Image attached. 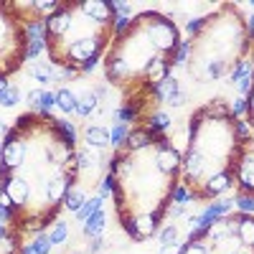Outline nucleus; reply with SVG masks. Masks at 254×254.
Listing matches in <instances>:
<instances>
[{
  "instance_id": "1",
  "label": "nucleus",
  "mask_w": 254,
  "mask_h": 254,
  "mask_svg": "<svg viewBox=\"0 0 254 254\" xmlns=\"http://www.w3.org/2000/svg\"><path fill=\"white\" fill-rule=\"evenodd\" d=\"M153 15V28H150V41H153V46L163 54H168L171 49H176L178 44V33L173 28V23H168L165 18H160L158 13H150Z\"/></svg>"
},
{
  "instance_id": "2",
  "label": "nucleus",
  "mask_w": 254,
  "mask_h": 254,
  "mask_svg": "<svg viewBox=\"0 0 254 254\" xmlns=\"http://www.w3.org/2000/svg\"><path fill=\"white\" fill-rule=\"evenodd\" d=\"M3 190H5V196H3V203H26L28 198V186L23 178H8L3 181Z\"/></svg>"
},
{
  "instance_id": "3",
  "label": "nucleus",
  "mask_w": 254,
  "mask_h": 254,
  "mask_svg": "<svg viewBox=\"0 0 254 254\" xmlns=\"http://www.w3.org/2000/svg\"><path fill=\"white\" fill-rule=\"evenodd\" d=\"M178 160H181V158H178V153H176L168 142H163V147H160L158 155H155L158 171H160V173H173L176 168H178Z\"/></svg>"
},
{
  "instance_id": "4",
  "label": "nucleus",
  "mask_w": 254,
  "mask_h": 254,
  "mask_svg": "<svg viewBox=\"0 0 254 254\" xmlns=\"http://www.w3.org/2000/svg\"><path fill=\"white\" fill-rule=\"evenodd\" d=\"M20 155H23V145L18 140H8L3 145V173H5V168H15L20 163Z\"/></svg>"
},
{
  "instance_id": "5",
  "label": "nucleus",
  "mask_w": 254,
  "mask_h": 254,
  "mask_svg": "<svg viewBox=\"0 0 254 254\" xmlns=\"http://www.w3.org/2000/svg\"><path fill=\"white\" fill-rule=\"evenodd\" d=\"M46 28H49V33H51V36H61V33H66V31L71 28V15H69V13H64V10L54 13V15L49 18Z\"/></svg>"
},
{
  "instance_id": "6",
  "label": "nucleus",
  "mask_w": 254,
  "mask_h": 254,
  "mask_svg": "<svg viewBox=\"0 0 254 254\" xmlns=\"http://www.w3.org/2000/svg\"><path fill=\"white\" fill-rule=\"evenodd\" d=\"M84 140H87V145H92V147H107L110 145V132L104 130V127L92 125V127L84 130Z\"/></svg>"
},
{
  "instance_id": "7",
  "label": "nucleus",
  "mask_w": 254,
  "mask_h": 254,
  "mask_svg": "<svg viewBox=\"0 0 254 254\" xmlns=\"http://www.w3.org/2000/svg\"><path fill=\"white\" fill-rule=\"evenodd\" d=\"M229 186H231V176H229V173H216L214 178H208V183H206V188H203V193L219 196V193H224Z\"/></svg>"
},
{
  "instance_id": "8",
  "label": "nucleus",
  "mask_w": 254,
  "mask_h": 254,
  "mask_svg": "<svg viewBox=\"0 0 254 254\" xmlns=\"http://www.w3.org/2000/svg\"><path fill=\"white\" fill-rule=\"evenodd\" d=\"M97 102H99V97L94 92H84L81 97H76V115L79 117H89L97 110Z\"/></svg>"
},
{
  "instance_id": "9",
  "label": "nucleus",
  "mask_w": 254,
  "mask_h": 254,
  "mask_svg": "<svg viewBox=\"0 0 254 254\" xmlns=\"http://www.w3.org/2000/svg\"><path fill=\"white\" fill-rule=\"evenodd\" d=\"M104 224H107V216H104V211L99 208V211H94V214H92V219L87 221V224H84V234H87V237H99L102 234V229H104Z\"/></svg>"
},
{
  "instance_id": "10",
  "label": "nucleus",
  "mask_w": 254,
  "mask_h": 254,
  "mask_svg": "<svg viewBox=\"0 0 254 254\" xmlns=\"http://www.w3.org/2000/svg\"><path fill=\"white\" fill-rule=\"evenodd\" d=\"M31 74H33V79L36 81H41V84H49L51 79H54V69H51V64H46V61H33L31 64Z\"/></svg>"
},
{
  "instance_id": "11",
  "label": "nucleus",
  "mask_w": 254,
  "mask_h": 254,
  "mask_svg": "<svg viewBox=\"0 0 254 254\" xmlns=\"http://www.w3.org/2000/svg\"><path fill=\"white\" fill-rule=\"evenodd\" d=\"M56 107L61 110V112H76V94L74 92H69V89H59L56 92Z\"/></svg>"
},
{
  "instance_id": "12",
  "label": "nucleus",
  "mask_w": 254,
  "mask_h": 254,
  "mask_svg": "<svg viewBox=\"0 0 254 254\" xmlns=\"http://www.w3.org/2000/svg\"><path fill=\"white\" fill-rule=\"evenodd\" d=\"M176 92H178V81H176L173 76H165L163 81L155 84V94H158V99H163V102H168Z\"/></svg>"
},
{
  "instance_id": "13",
  "label": "nucleus",
  "mask_w": 254,
  "mask_h": 254,
  "mask_svg": "<svg viewBox=\"0 0 254 254\" xmlns=\"http://www.w3.org/2000/svg\"><path fill=\"white\" fill-rule=\"evenodd\" d=\"M102 201H104V196H94V198H89L87 203H84V206L76 211V219H79L81 224H87V221L92 219L94 211H99V208H102Z\"/></svg>"
},
{
  "instance_id": "14",
  "label": "nucleus",
  "mask_w": 254,
  "mask_h": 254,
  "mask_svg": "<svg viewBox=\"0 0 254 254\" xmlns=\"http://www.w3.org/2000/svg\"><path fill=\"white\" fill-rule=\"evenodd\" d=\"M239 183L249 190H254V158H247L239 168Z\"/></svg>"
},
{
  "instance_id": "15",
  "label": "nucleus",
  "mask_w": 254,
  "mask_h": 254,
  "mask_svg": "<svg viewBox=\"0 0 254 254\" xmlns=\"http://www.w3.org/2000/svg\"><path fill=\"white\" fill-rule=\"evenodd\" d=\"M239 239L249 247H254V219L252 216H242L239 219Z\"/></svg>"
},
{
  "instance_id": "16",
  "label": "nucleus",
  "mask_w": 254,
  "mask_h": 254,
  "mask_svg": "<svg viewBox=\"0 0 254 254\" xmlns=\"http://www.w3.org/2000/svg\"><path fill=\"white\" fill-rule=\"evenodd\" d=\"M64 190H66V178H61V176H56V178H51L46 183V196L51 201H59L64 196Z\"/></svg>"
},
{
  "instance_id": "17",
  "label": "nucleus",
  "mask_w": 254,
  "mask_h": 254,
  "mask_svg": "<svg viewBox=\"0 0 254 254\" xmlns=\"http://www.w3.org/2000/svg\"><path fill=\"white\" fill-rule=\"evenodd\" d=\"M18 102H20V92H18V87L10 84V87L5 89V94L0 97V107H15Z\"/></svg>"
},
{
  "instance_id": "18",
  "label": "nucleus",
  "mask_w": 254,
  "mask_h": 254,
  "mask_svg": "<svg viewBox=\"0 0 254 254\" xmlns=\"http://www.w3.org/2000/svg\"><path fill=\"white\" fill-rule=\"evenodd\" d=\"M49 237H51V244H64V242L69 239V226L64 224V221H59V224L54 226V231H51Z\"/></svg>"
},
{
  "instance_id": "19",
  "label": "nucleus",
  "mask_w": 254,
  "mask_h": 254,
  "mask_svg": "<svg viewBox=\"0 0 254 254\" xmlns=\"http://www.w3.org/2000/svg\"><path fill=\"white\" fill-rule=\"evenodd\" d=\"M84 203H87V198H84L81 190H71V193H66V208L74 211V214H76V211H79Z\"/></svg>"
},
{
  "instance_id": "20",
  "label": "nucleus",
  "mask_w": 254,
  "mask_h": 254,
  "mask_svg": "<svg viewBox=\"0 0 254 254\" xmlns=\"http://www.w3.org/2000/svg\"><path fill=\"white\" fill-rule=\"evenodd\" d=\"M160 244H163V247L178 244V229H176V226H165V229L160 231Z\"/></svg>"
},
{
  "instance_id": "21",
  "label": "nucleus",
  "mask_w": 254,
  "mask_h": 254,
  "mask_svg": "<svg viewBox=\"0 0 254 254\" xmlns=\"http://www.w3.org/2000/svg\"><path fill=\"white\" fill-rule=\"evenodd\" d=\"M51 247H54V244H51V237H49V234H41V237L33 242L36 254H49V252H51Z\"/></svg>"
},
{
  "instance_id": "22",
  "label": "nucleus",
  "mask_w": 254,
  "mask_h": 254,
  "mask_svg": "<svg viewBox=\"0 0 254 254\" xmlns=\"http://www.w3.org/2000/svg\"><path fill=\"white\" fill-rule=\"evenodd\" d=\"M54 104H56V94H51V92H44V94H41V99H38V110L49 115V110L54 107Z\"/></svg>"
},
{
  "instance_id": "23",
  "label": "nucleus",
  "mask_w": 254,
  "mask_h": 254,
  "mask_svg": "<svg viewBox=\"0 0 254 254\" xmlns=\"http://www.w3.org/2000/svg\"><path fill=\"white\" fill-rule=\"evenodd\" d=\"M79 165L89 171V168H94V165H97V155H94L92 150H81V153H79Z\"/></svg>"
},
{
  "instance_id": "24",
  "label": "nucleus",
  "mask_w": 254,
  "mask_h": 254,
  "mask_svg": "<svg viewBox=\"0 0 254 254\" xmlns=\"http://www.w3.org/2000/svg\"><path fill=\"white\" fill-rule=\"evenodd\" d=\"M115 120H117V125H125V122L135 120V107H122V110H117V112H115Z\"/></svg>"
},
{
  "instance_id": "25",
  "label": "nucleus",
  "mask_w": 254,
  "mask_h": 254,
  "mask_svg": "<svg viewBox=\"0 0 254 254\" xmlns=\"http://www.w3.org/2000/svg\"><path fill=\"white\" fill-rule=\"evenodd\" d=\"M125 137H127V127H125V125H117L115 130L110 132V142H112V145H120Z\"/></svg>"
},
{
  "instance_id": "26",
  "label": "nucleus",
  "mask_w": 254,
  "mask_h": 254,
  "mask_svg": "<svg viewBox=\"0 0 254 254\" xmlns=\"http://www.w3.org/2000/svg\"><path fill=\"white\" fill-rule=\"evenodd\" d=\"M127 137H130V147H135V150H137V147H142V145H147V137H145L142 130H137V132H132V135H127Z\"/></svg>"
},
{
  "instance_id": "27",
  "label": "nucleus",
  "mask_w": 254,
  "mask_h": 254,
  "mask_svg": "<svg viewBox=\"0 0 254 254\" xmlns=\"http://www.w3.org/2000/svg\"><path fill=\"white\" fill-rule=\"evenodd\" d=\"M41 51H44V41H31L26 49V59H36Z\"/></svg>"
},
{
  "instance_id": "28",
  "label": "nucleus",
  "mask_w": 254,
  "mask_h": 254,
  "mask_svg": "<svg viewBox=\"0 0 254 254\" xmlns=\"http://www.w3.org/2000/svg\"><path fill=\"white\" fill-rule=\"evenodd\" d=\"M188 54H190V44H188V41H183V44L178 46V56L173 59V64H186Z\"/></svg>"
},
{
  "instance_id": "29",
  "label": "nucleus",
  "mask_w": 254,
  "mask_h": 254,
  "mask_svg": "<svg viewBox=\"0 0 254 254\" xmlns=\"http://www.w3.org/2000/svg\"><path fill=\"white\" fill-rule=\"evenodd\" d=\"M153 127L155 130H168V127H171V117L168 115H155L153 117Z\"/></svg>"
},
{
  "instance_id": "30",
  "label": "nucleus",
  "mask_w": 254,
  "mask_h": 254,
  "mask_svg": "<svg viewBox=\"0 0 254 254\" xmlns=\"http://www.w3.org/2000/svg\"><path fill=\"white\" fill-rule=\"evenodd\" d=\"M237 206H239L242 211H249V214H254V198H252V196H239V198H237Z\"/></svg>"
},
{
  "instance_id": "31",
  "label": "nucleus",
  "mask_w": 254,
  "mask_h": 254,
  "mask_svg": "<svg viewBox=\"0 0 254 254\" xmlns=\"http://www.w3.org/2000/svg\"><path fill=\"white\" fill-rule=\"evenodd\" d=\"M183 104H186V94H183L181 89H178L171 99H168V107H183Z\"/></svg>"
},
{
  "instance_id": "32",
  "label": "nucleus",
  "mask_w": 254,
  "mask_h": 254,
  "mask_svg": "<svg viewBox=\"0 0 254 254\" xmlns=\"http://www.w3.org/2000/svg\"><path fill=\"white\" fill-rule=\"evenodd\" d=\"M176 201H178V206H183V203L193 201V198H190V193H188V190L181 186V188H176Z\"/></svg>"
},
{
  "instance_id": "33",
  "label": "nucleus",
  "mask_w": 254,
  "mask_h": 254,
  "mask_svg": "<svg viewBox=\"0 0 254 254\" xmlns=\"http://www.w3.org/2000/svg\"><path fill=\"white\" fill-rule=\"evenodd\" d=\"M181 254H206V249L201 244H188V247L181 249Z\"/></svg>"
},
{
  "instance_id": "34",
  "label": "nucleus",
  "mask_w": 254,
  "mask_h": 254,
  "mask_svg": "<svg viewBox=\"0 0 254 254\" xmlns=\"http://www.w3.org/2000/svg\"><path fill=\"white\" fill-rule=\"evenodd\" d=\"M203 23H206V18H196V20H188L186 28H188V33H198V28H201Z\"/></svg>"
},
{
  "instance_id": "35",
  "label": "nucleus",
  "mask_w": 254,
  "mask_h": 254,
  "mask_svg": "<svg viewBox=\"0 0 254 254\" xmlns=\"http://www.w3.org/2000/svg\"><path fill=\"white\" fill-rule=\"evenodd\" d=\"M41 94H44V89H33V92H28V102L33 104V107H38V99H41Z\"/></svg>"
},
{
  "instance_id": "36",
  "label": "nucleus",
  "mask_w": 254,
  "mask_h": 254,
  "mask_svg": "<svg viewBox=\"0 0 254 254\" xmlns=\"http://www.w3.org/2000/svg\"><path fill=\"white\" fill-rule=\"evenodd\" d=\"M8 219H10V208L5 203H0V224H5Z\"/></svg>"
},
{
  "instance_id": "37",
  "label": "nucleus",
  "mask_w": 254,
  "mask_h": 254,
  "mask_svg": "<svg viewBox=\"0 0 254 254\" xmlns=\"http://www.w3.org/2000/svg\"><path fill=\"white\" fill-rule=\"evenodd\" d=\"M160 254H181V247H178V244H171V247H160Z\"/></svg>"
},
{
  "instance_id": "38",
  "label": "nucleus",
  "mask_w": 254,
  "mask_h": 254,
  "mask_svg": "<svg viewBox=\"0 0 254 254\" xmlns=\"http://www.w3.org/2000/svg\"><path fill=\"white\" fill-rule=\"evenodd\" d=\"M237 87H239V92H247V89L252 87V76H244V79H239V84H237Z\"/></svg>"
},
{
  "instance_id": "39",
  "label": "nucleus",
  "mask_w": 254,
  "mask_h": 254,
  "mask_svg": "<svg viewBox=\"0 0 254 254\" xmlns=\"http://www.w3.org/2000/svg\"><path fill=\"white\" fill-rule=\"evenodd\" d=\"M112 186H115V181H112V176H107L102 181V190H112Z\"/></svg>"
},
{
  "instance_id": "40",
  "label": "nucleus",
  "mask_w": 254,
  "mask_h": 254,
  "mask_svg": "<svg viewBox=\"0 0 254 254\" xmlns=\"http://www.w3.org/2000/svg\"><path fill=\"white\" fill-rule=\"evenodd\" d=\"M8 87H10V84H8V79H5V76H0V97L5 94V89H8Z\"/></svg>"
},
{
  "instance_id": "41",
  "label": "nucleus",
  "mask_w": 254,
  "mask_h": 254,
  "mask_svg": "<svg viewBox=\"0 0 254 254\" xmlns=\"http://www.w3.org/2000/svg\"><path fill=\"white\" fill-rule=\"evenodd\" d=\"M244 107H247V102H244V99H239V102L234 104V112H237V115H242V112H244Z\"/></svg>"
},
{
  "instance_id": "42",
  "label": "nucleus",
  "mask_w": 254,
  "mask_h": 254,
  "mask_svg": "<svg viewBox=\"0 0 254 254\" xmlns=\"http://www.w3.org/2000/svg\"><path fill=\"white\" fill-rule=\"evenodd\" d=\"M183 211H186L183 206H173V211H171V214H173V216H181V214H183Z\"/></svg>"
},
{
  "instance_id": "43",
  "label": "nucleus",
  "mask_w": 254,
  "mask_h": 254,
  "mask_svg": "<svg viewBox=\"0 0 254 254\" xmlns=\"http://www.w3.org/2000/svg\"><path fill=\"white\" fill-rule=\"evenodd\" d=\"M99 247H102V242H99V237H97V239H94V242H92V247H89V249H92V252H97V249H99Z\"/></svg>"
},
{
  "instance_id": "44",
  "label": "nucleus",
  "mask_w": 254,
  "mask_h": 254,
  "mask_svg": "<svg viewBox=\"0 0 254 254\" xmlns=\"http://www.w3.org/2000/svg\"><path fill=\"white\" fill-rule=\"evenodd\" d=\"M23 254H36V249H33V247H26V249H23Z\"/></svg>"
},
{
  "instance_id": "45",
  "label": "nucleus",
  "mask_w": 254,
  "mask_h": 254,
  "mask_svg": "<svg viewBox=\"0 0 254 254\" xmlns=\"http://www.w3.org/2000/svg\"><path fill=\"white\" fill-rule=\"evenodd\" d=\"M0 135H5V125L3 122H0Z\"/></svg>"
},
{
  "instance_id": "46",
  "label": "nucleus",
  "mask_w": 254,
  "mask_h": 254,
  "mask_svg": "<svg viewBox=\"0 0 254 254\" xmlns=\"http://www.w3.org/2000/svg\"><path fill=\"white\" fill-rule=\"evenodd\" d=\"M5 237V231H3V224H0V239H3Z\"/></svg>"
},
{
  "instance_id": "47",
  "label": "nucleus",
  "mask_w": 254,
  "mask_h": 254,
  "mask_svg": "<svg viewBox=\"0 0 254 254\" xmlns=\"http://www.w3.org/2000/svg\"><path fill=\"white\" fill-rule=\"evenodd\" d=\"M249 33H254V15H252V28H249Z\"/></svg>"
},
{
  "instance_id": "48",
  "label": "nucleus",
  "mask_w": 254,
  "mask_h": 254,
  "mask_svg": "<svg viewBox=\"0 0 254 254\" xmlns=\"http://www.w3.org/2000/svg\"><path fill=\"white\" fill-rule=\"evenodd\" d=\"M234 254H252V252H234Z\"/></svg>"
},
{
  "instance_id": "49",
  "label": "nucleus",
  "mask_w": 254,
  "mask_h": 254,
  "mask_svg": "<svg viewBox=\"0 0 254 254\" xmlns=\"http://www.w3.org/2000/svg\"><path fill=\"white\" fill-rule=\"evenodd\" d=\"M0 153H3V147H0Z\"/></svg>"
},
{
  "instance_id": "50",
  "label": "nucleus",
  "mask_w": 254,
  "mask_h": 254,
  "mask_svg": "<svg viewBox=\"0 0 254 254\" xmlns=\"http://www.w3.org/2000/svg\"><path fill=\"white\" fill-rule=\"evenodd\" d=\"M252 5H254V3H252Z\"/></svg>"
}]
</instances>
